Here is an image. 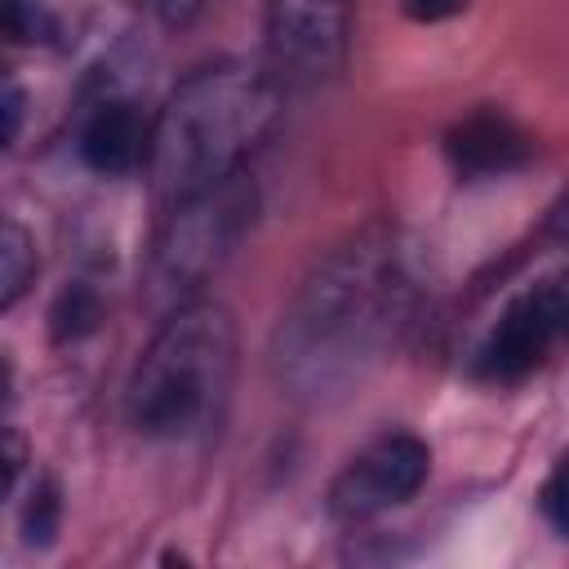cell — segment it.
Returning <instances> with one entry per match:
<instances>
[{
    "mask_svg": "<svg viewBox=\"0 0 569 569\" xmlns=\"http://www.w3.org/2000/svg\"><path fill=\"white\" fill-rule=\"evenodd\" d=\"M156 4H160L164 27H187L200 13V0H156Z\"/></svg>",
    "mask_w": 569,
    "mask_h": 569,
    "instance_id": "cell-18",
    "label": "cell"
},
{
    "mask_svg": "<svg viewBox=\"0 0 569 569\" xmlns=\"http://www.w3.org/2000/svg\"><path fill=\"white\" fill-rule=\"evenodd\" d=\"M569 320V293L560 276H547L529 289H520L502 316L493 320V329L485 333V342L471 356V373L485 382H520L529 378L547 351L560 342Z\"/></svg>",
    "mask_w": 569,
    "mask_h": 569,
    "instance_id": "cell-6",
    "label": "cell"
},
{
    "mask_svg": "<svg viewBox=\"0 0 569 569\" xmlns=\"http://www.w3.org/2000/svg\"><path fill=\"white\" fill-rule=\"evenodd\" d=\"M253 209L258 196L244 169L169 204L147 267V302L160 316L182 302H196V293L227 267L236 244L249 236Z\"/></svg>",
    "mask_w": 569,
    "mask_h": 569,
    "instance_id": "cell-4",
    "label": "cell"
},
{
    "mask_svg": "<svg viewBox=\"0 0 569 569\" xmlns=\"http://www.w3.org/2000/svg\"><path fill=\"white\" fill-rule=\"evenodd\" d=\"M0 36L13 44H53L58 18L40 0H0Z\"/></svg>",
    "mask_w": 569,
    "mask_h": 569,
    "instance_id": "cell-13",
    "label": "cell"
},
{
    "mask_svg": "<svg viewBox=\"0 0 569 569\" xmlns=\"http://www.w3.org/2000/svg\"><path fill=\"white\" fill-rule=\"evenodd\" d=\"M467 4L471 0H400L405 18H413V22H445V18L462 13Z\"/></svg>",
    "mask_w": 569,
    "mask_h": 569,
    "instance_id": "cell-16",
    "label": "cell"
},
{
    "mask_svg": "<svg viewBox=\"0 0 569 569\" xmlns=\"http://www.w3.org/2000/svg\"><path fill=\"white\" fill-rule=\"evenodd\" d=\"M58 529H62V489H58V480L44 476L27 493V507H22V542L36 547V551H44V547H53Z\"/></svg>",
    "mask_w": 569,
    "mask_h": 569,
    "instance_id": "cell-12",
    "label": "cell"
},
{
    "mask_svg": "<svg viewBox=\"0 0 569 569\" xmlns=\"http://www.w3.org/2000/svg\"><path fill=\"white\" fill-rule=\"evenodd\" d=\"M427 471H431V449L418 436H409V431L378 436L329 485V516L347 520V525L373 520V516L409 502L422 489Z\"/></svg>",
    "mask_w": 569,
    "mask_h": 569,
    "instance_id": "cell-7",
    "label": "cell"
},
{
    "mask_svg": "<svg viewBox=\"0 0 569 569\" xmlns=\"http://www.w3.org/2000/svg\"><path fill=\"white\" fill-rule=\"evenodd\" d=\"M27 120V93L13 76H0V147H13Z\"/></svg>",
    "mask_w": 569,
    "mask_h": 569,
    "instance_id": "cell-14",
    "label": "cell"
},
{
    "mask_svg": "<svg viewBox=\"0 0 569 569\" xmlns=\"http://www.w3.org/2000/svg\"><path fill=\"white\" fill-rule=\"evenodd\" d=\"M31 276H36V240L18 218L0 213V311H9L27 293Z\"/></svg>",
    "mask_w": 569,
    "mask_h": 569,
    "instance_id": "cell-10",
    "label": "cell"
},
{
    "mask_svg": "<svg viewBox=\"0 0 569 569\" xmlns=\"http://www.w3.org/2000/svg\"><path fill=\"white\" fill-rule=\"evenodd\" d=\"M18 467H22V440L0 436V498H9V489L18 480Z\"/></svg>",
    "mask_w": 569,
    "mask_h": 569,
    "instance_id": "cell-17",
    "label": "cell"
},
{
    "mask_svg": "<svg viewBox=\"0 0 569 569\" xmlns=\"http://www.w3.org/2000/svg\"><path fill=\"white\" fill-rule=\"evenodd\" d=\"M351 0H271L267 67L276 84H320L347 58Z\"/></svg>",
    "mask_w": 569,
    "mask_h": 569,
    "instance_id": "cell-5",
    "label": "cell"
},
{
    "mask_svg": "<svg viewBox=\"0 0 569 569\" xmlns=\"http://www.w3.org/2000/svg\"><path fill=\"white\" fill-rule=\"evenodd\" d=\"M409 311V280L391 236H356L333 249L302 284L276 342L280 373L298 391L351 382L396 338Z\"/></svg>",
    "mask_w": 569,
    "mask_h": 569,
    "instance_id": "cell-1",
    "label": "cell"
},
{
    "mask_svg": "<svg viewBox=\"0 0 569 569\" xmlns=\"http://www.w3.org/2000/svg\"><path fill=\"white\" fill-rule=\"evenodd\" d=\"M0 405H4V365H0Z\"/></svg>",
    "mask_w": 569,
    "mask_h": 569,
    "instance_id": "cell-19",
    "label": "cell"
},
{
    "mask_svg": "<svg viewBox=\"0 0 569 569\" xmlns=\"http://www.w3.org/2000/svg\"><path fill=\"white\" fill-rule=\"evenodd\" d=\"M547 525L556 529V538H569V511H565V462H556V471L547 476L542 485V498H538Z\"/></svg>",
    "mask_w": 569,
    "mask_h": 569,
    "instance_id": "cell-15",
    "label": "cell"
},
{
    "mask_svg": "<svg viewBox=\"0 0 569 569\" xmlns=\"http://www.w3.org/2000/svg\"><path fill=\"white\" fill-rule=\"evenodd\" d=\"M147 133L151 129L142 124L133 102L107 98L89 111V120L80 129V160L102 178H120V173L138 169V160L147 156Z\"/></svg>",
    "mask_w": 569,
    "mask_h": 569,
    "instance_id": "cell-9",
    "label": "cell"
},
{
    "mask_svg": "<svg viewBox=\"0 0 569 569\" xmlns=\"http://www.w3.org/2000/svg\"><path fill=\"white\" fill-rule=\"evenodd\" d=\"M236 378V320L218 302H182L164 311L147 351L138 356L124 413L147 440H187L204 431Z\"/></svg>",
    "mask_w": 569,
    "mask_h": 569,
    "instance_id": "cell-3",
    "label": "cell"
},
{
    "mask_svg": "<svg viewBox=\"0 0 569 569\" xmlns=\"http://www.w3.org/2000/svg\"><path fill=\"white\" fill-rule=\"evenodd\" d=\"M280 84L271 71L244 62H218L187 76L160 107L147 133V164L156 200L169 209L231 173L276 129Z\"/></svg>",
    "mask_w": 569,
    "mask_h": 569,
    "instance_id": "cell-2",
    "label": "cell"
},
{
    "mask_svg": "<svg viewBox=\"0 0 569 569\" xmlns=\"http://www.w3.org/2000/svg\"><path fill=\"white\" fill-rule=\"evenodd\" d=\"M445 156L458 173L467 178H485V173H511L533 156V138L502 111L485 107L462 116L449 133H445Z\"/></svg>",
    "mask_w": 569,
    "mask_h": 569,
    "instance_id": "cell-8",
    "label": "cell"
},
{
    "mask_svg": "<svg viewBox=\"0 0 569 569\" xmlns=\"http://www.w3.org/2000/svg\"><path fill=\"white\" fill-rule=\"evenodd\" d=\"M98 320H102V298H98V289L84 284V280H71V284L53 298V307H49V338H53V342H80V338H89V333L98 329Z\"/></svg>",
    "mask_w": 569,
    "mask_h": 569,
    "instance_id": "cell-11",
    "label": "cell"
}]
</instances>
